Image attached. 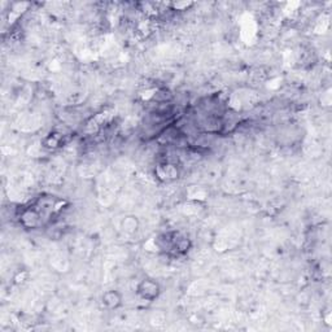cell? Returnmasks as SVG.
I'll list each match as a JSON object with an SVG mask.
<instances>
[{
    "label": "cell",
    "instance_id": "cell-1",
    "mask_svg": "<svg viewBox=\"0 0 332 332\" xmlns=\"http://www.w3.org/2000/svg\"><path fill=\"white\" fill-rule=\"evenodd\" d=\"M138 294L147 301H154L160 294V286L152 279H144L140 284L138 286Z\"/></svg>",
    "mask_w": 332,
    "mask_h": 332
},
{
    "label": "cell",
    "instance_id": "cell-2",
    "mask_svg": "<svg viewBox=\"0 0 332 332\" xmlns=\"http://www.w3.org/2000/svg\"><path fill=\"white\" fill-rule=\"evenodd\" d=\"M102 302H104L106 306L114 309V308H117L121 304V296L117 292H114V290H109V292H106L102 296Z\"/></svg>",
    "mask_w": 332,
    "mask_h": 332
}]
</instances>
